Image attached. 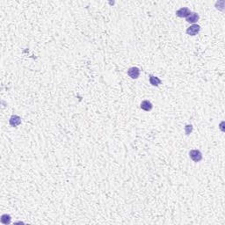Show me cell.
Instances as JSON below:
<instances>
[{"label": "cell", "instance_id": "5", "mask_svg": "<svg viewBox=\"0 0 225 225\" xmlns=\"http://www.w3.org/2000/svg\"><path fill=\"white\" fill-rule=\"evenodd\" d=\"M190 13H191V11L187 7H182L176 12V15L179 18H186Z\"/></svg>", "mask_w": 225, "mask_h": 225}, {"label": "cell", "instance_id": "4", "mask_svg": "<svg viewBox=\"0 0 225 225\" xmlns=\"http://www.w3.org/2000/svg\"><path fill=\"white\" fill-rule=\"evenodd\" d=\"M9 124L13 128H16V127H18L21 124V118L19 115L13 114L11 116V118L9 120Z\"/></svg>", "mask_w": 225, "mask_h": 225}, {"label": "cell", "instance_id": "8", "mask_svg": "<svg viewBox=\"0 0 225 225\" xmlns=\"http://www.w3.org/2000/svg\"><path fill=\"white\" fill-rule=\"evenodd\" d=\"M149 82L150 84L152 86H158L159 85H161L162 81L160 78H158V77H155V76H152L151 75L150 78H149Z\"/></svg>", "mask_w": 225, "mask_h": 225}, {"label": "cell", "instance_id": "6", "mask_svg": "<svg viewBox=\"0 0 225 225\" xmlns=\"http://www.w3.org/2000/svg\"><path fill=\"white\" fill-rule=\"evenodd\" d=\"M199 19H200V16H199L198 13H192V12H191V13L189 14V15L185 18V20H186V22H188V23L195 24V23L199 20Z\"/></svg>", "mask_w": 225, "mask_h": 225}, {"label": "cell", "instance_id": "10", "mask_svg": "<svg viewBox=\"0 0 225 225\" xmlns=\"http://www.w3.org/2000/svg\"><path fill=\"white\" fill-rule=\"evenodd\" d=\"M193 125H191V124H186L185 126V134L186 135H189L193 132Z\"/></svg>", "mask_w": 225, "mask_h": 225}, {"label": "cell", "instance_id": "1", "mask_svg": "<svg viewBox=\"0 0 225 225\" xmlns=\"http://www.w3.org/2000/svg\"><path fill=\"white\" fill-rule=\"evenodd\" d=\"M189 157L195 163L200 162L202 158H203L202 157V153L200 152L199 150H192V151H189Z\"/></svg>", "mask_w": 225, "mask_h": 225}, {"label": "cell", "instance_id": "2", "mask_svg": "<svg viewBox=\"0 0 225 225\" xmlns=\"http://www.w3.org/2000/svg\"><path fill=\"white\" fill-rule=\"evenodd\" d=\"M200 31V27L197 24H193L186 29V33L190 36H195L197 35Z\"/></svg>", "mask_w": 225, "mask_h": 225}, {"label": "cell", "instance_id": "3", "mask_svg": "<svg viewBox=\"0 0 225 225\" xmlns=\"http://www.w3.org/2000/svg\"><path fill=\"white\" fill-rule=\"evenodd\" d=\"M128 75L132 79H137L140 76V69L138 67H131L128 70Z\"/></svg>", "mask_w": 225, "mask_h": 225}, {"label": "cell", "instance_id": "9", "mask_svg": "<svg viewBox=\"0 0 225 225\" xmlns=\"http://www.w3.org/2000/svg\"><path fill=\"white\" fill-rule=\"evenodd\" d=\"M11 216L7 214H5L1 216V223L4 224H9L11 223Z\"/></svg>", "mask_w": 225, "mask_h": 225}, {"label": "cell", "instance_id": "7", "mask_svg": "<svg viewBox=\"0 0 225 225\" xmlns=\"http://www.w3.org/2000/svg\"><path fill=\"white\" fill-rule=\"evenodd\" d=\"M140 107L141 109H143V111H146V112H150L151 109L153 108V105L152 103L149 100H143L142 101V103L140 104Z\"/></svg>", "mask_w": 225, "mask_h": 225}, {"label": "cell", "instance_id": "11", "mask_svg": "<svg viewBox=\"0 0 225 225\" xmlns=\"http://www.w3.org/2000/svg\"><path fill=\"white\" fill-rule=\"evenodd\" d=\"M215 7L221 10V11H223V7H224V1H218L215 3Z\"/></svg>", "mask_w": 225, "mask_h": 225}]
</instances>
